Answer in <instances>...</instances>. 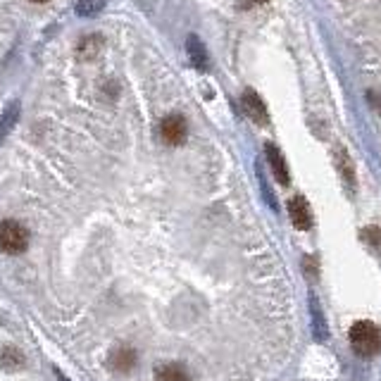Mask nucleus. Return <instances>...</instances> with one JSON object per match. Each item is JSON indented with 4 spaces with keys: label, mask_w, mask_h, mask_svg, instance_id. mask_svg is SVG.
Returning a JSON list of instances; mask_svg holds the SVG:
<instances>
[{
    "label": "nucleus",
    "mask_w": 381,
    "mask_h": 381,
    "mask_svg": "<svg viewBox=\"0 0 381 381\" xmlns=\"http://www.w3.org/2000/svg\"><path fill=\"white\" fill-rule=\"evenodd\" d=\"M289 215L293 227L300 229V232H307V229L312 227V210L302 195H293V198L289 200Z\"/></svg>",
    "instance_id": "4"
},
{
    "label": "nucleus",
    "mask_w": 381,
    "mask_h": 381,
    "mask_svg": "<svg viewBox=\"0 0 381 381\" xmlns=\"http://www.w3.org/2000/svg\"><path fill=\"white\" fill-rule=\"evenodd\" d=\"M31 3H48V0H31Z\"/></svg>",
    "instance_id": "15"
},
{
    "label": "nucleus",
    "mask_w": 381,
    "mask_h": 381,
    "mask_svg": "<svg viewBox=\"0 0 381 381\" xmlns=\"http://www.w3.org/2000/svg\"><path fill=\"white\" fill-rule=\"evenodd\" d=\"M262 3H267V0H238V8L241 10H250V8H255V5H262Z\"/></svg>",
    "instance_id": "14"
},
{
    "label": "nucleus",
    "mask_w": 381,
    "mask_h": 381,
    "mask_svg": "<svg viewBox=\"0 0 381 381\" xmlns=\"http://www.w3.org/2000/svg\"><path fill=\"white\" fill-rule=\"evenodd\" d=\"M98 48H100L98 36H88L86 41H83V46H79V53H81L86 60H91L93 55H95V50H98Z\"/></svg>",
    "instance_id": "12"
},
{
    "label": "nucleus",
    "mask_w": 381,
    "mask_h": 381,
    "mask_svg": "<svg viewBox=\"0 0 381 381\" xmlns=\"http://www.w3.org/2000/svg\"><path fill=\"white\" fill-rule=\"evenodd\" d=\"M348 339L352 343V350L362 357H372L381 352V329L369 319H360V322L352 324Z\"/></svg>",
    "instance_id": "1"
},
{
    "label": "nucleus",
    "mask_w": 381,
    "mask_h": 381,
    "mask_svg": "<svg viewBox=\"0 0 381 381\" xmlns=\"http://www.w3.org/2000/svg\"><path fill=\"white\" fill-rule=\"evenodd\" d=\"M110 367L117 369V372H131V369L136 367V350L129 348V346L115 348L110 355Z\"/></svg>",
    "instance_id": "6"
},
{
    "label": "nucleus",
    "mask_w": 381,
    "mask_h": 381,
    "mask_svg": "<svg viewBox=\"0 0 381 381\" xmlns=\"http://www.w3.org/2000/svg\"><path fill=\"white\" fill-rule=\"evenodd\" d=\"M29 245V232L15 220L0 222V253L19 255Z\"/></svg>",
    "instance_id": "2"
},
{
    "label": "nucleus",
    "mask_w": 381,
    "mask_h": 381,
    "mask_svg": "<svg viewBox=\"0 0 381 381\" xmlns=\"http://www.w3.org/2000/svg\"><path fill=\"white\" fill-rule=\"evenodd\" d=\"M188 53H190V60H193V65L205 67V50H203V46H200V41L195 36L188 38Z\"/></svg>",
    "instance_id": "11"
},
{
    "label": "nucleus",
    "mask_w": 381,
    "mask_h": 381,
    "mask_svg": "<svg viewBox=\"0 0 381 381\" xmlns=\"http://www.w3.org/2000/svg\"><path fill=\"white\" fill-rule=\"evenodd\" d=\"M265 153H267V160H270V167L274 172V177H277L279 184H289V167H286V160L282 155V150L277 148L274 143H267L265 145Z\"/></svg>",
    "instance_id": "7"
},
{
    "label": "nucleus",
    "mask_w": 381,
    "mask_h": 381,
    "mask_svg": "<svg viewBox=\"0 0 381 381\" xmlns=\"http://www.w3.org/2000/svg\"><path fill=\"white\" fill-rule=\"evenodd\" d=\"M188 133V124L181 115H167L165 120L160 122V136L167 145H181L186 141Z\"/></svg>",
    "instance_id": "3"
},
{
    "label": "nucleus",
    "mask_w": 381,
    "mask_h": 381,
    "mask_svg": "<svg viewBox=\"0 0 381 381\" xmlns=\"http://www.w3.org/2000/svg\"><path fill=\"white\" fill-rule=\"evenodd\" d=\"M362 241L374 250V253H381V229L379 227H367L362 229Z\"/></svg>",
    "instance_id": "10"
},
{
    "label": "nucleus",
    "mask_w": 381,
    "mask_h": 381,
    "mask_svg": "<svg viewBox=\"0 0 381 381\" xmlns=\"http://www.w3.org/2000/svg\"><path fill=\"white\" fill-rule=\"evenodd\" d=\"M241 105H243L245 115H248L255 124H267V108H265V103H262L260 95H257L255 91H250L248 88V91L241 95Z\"/></svg>",
    "instance_id": "5"
},
{
    "label": "nucleus",
    "mask_w": 381,
    "mask_h": 381,
    "mask_svg": "<svg viewBox=\"0 0 381 381\" xmlns=\"http://www.w3.org/2000/svg\"><path fill=\"white\" fill-rule=\"evenodd\" d=\"M336 167L341 170V175L348 184L355 181V167H352V162L348 158V153H346L343 148H339V153H336Z\"/></svg>",
    "instance_id": "9"
},
{
    "label": "nucleus",
    "mask_w": 381,
    "mask_h": 381,
    "mask_svg": "<svg viewBox=\"0 0 381 381\" xmlns=\"http://www.w3.org/2000/svg\"><path fill=\"white\" fill-rule=\"evenodd\" d=\"M98 8H103V0H81L79 8H76V13H79V15H91Z\"/></svg>",
    "instance_id": "13"
},
{
    "label": "nucleus",
    "mask_w": 381,
    "mask_h": 381,
    "mask_svg": "<svg viewBox=\"0 0 381 381\" xmlns=\"http://www.w3.org/2000/svg\"><path fill=\"white\" fill-rule=\"evenodd\" d=\"M155 381H190V374L181 362H165L155 369Z\"/></svg>",
    "instance_id": "8"
}]
</instances>
